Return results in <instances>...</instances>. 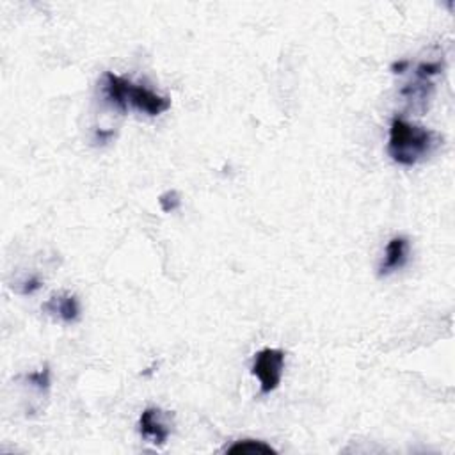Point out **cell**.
<instances>
[{
	"instance_id": "8fae6325",
	"label": "cell",
	"mask_w": 455,
	"mask_h": 455,
	"mask_svg": "<svg viewBox=\"0 0 455 455\" xmlns=\"http://www.w3.org/2000/svg\"><path fill=\"white\" fill-rule=\"evenodd\" d=\"M43 286V281L38 278V276H31L29 279H25L22 285H20V290L18 293L20 295H32V293L38 292L39 288Z\"/></svg>"
},
{
	"instance_id": "5b68a950",
	"label": "cell",
	"mask_w": 455,
	"mask_h": 455,
	"mask_svg": "<svg viewBox=\"0 0 455 455\" xmlns=\"http://www.w3.org/2000/svg\"><path fill=\"white\" fill-rule=\"evenodd\" d=\"M43 312L47 315L55 316L62 324H77L80 321V302H78L77 295L68 292H59L52 295L45 304H43Z\"/></svg>"
},
{
	"instance_id": "7a4b0ae2",
	"label": "cell",
	"mask_w": 455,
	"mask_h": 455,
	"mask_svg": "<svg viewBox=\"0 0 455 455\" xmlns=\"http://www.w3.org/2000/svg\"><path fill=\"white\" fill-rule=\"evenodd\" d=\"M104 94L108 104L123 112L135 108L146 116H160L171 108V98L155 93L144 85L134 84L112 71H107L104 77Z\"/></svg>"
},
{
	"instance_id": "ba28073f",
	"label": "cell",
	"mask_w": 455,
	"mask_h": 455,
	"mask_svg": "<svg viewBox=\"0 0 455 455\" xmlns=\"http://www.w3.org/2000/svg\"><path fill=\"white\" fill-rule=\"evenodd\" d=\"M25 381H27V384L31 386V388H34V390H38L39 393H48V390H50V368L45 367L41 368V370L38 372H32V374H27L25 375Z\"/></svg>"
},
{
	"instance_id": "3957f363",
	"label": "cell",
	"mask_w": 455,
	"mask_h": 455,
	"mask_svg": "<svg viewBox=\"0 0 455 455\" xmlns=\"http://www.w3.org/2000/svg\"><path fill=\"white\" fill-rule=\"evenodd\" d=\"M285 372V352L281 349L265 347L253 359L251 374L260 381V393L270 395L279 388Z\"/></svg>"
},
{
	"instance_id": "4fadbf2b",
	"label": "cell",
	"mask_w": 455,
	"mask_h": 455,
	"mask_svg": "<svg viewBox=\"0 0 455 455\" xmlns=\"http://www.w3.org/2000/svg\"><path fill=\"white\" fill-rule=\"evenodd\" d=\"M108 137H112V132H104V130H97V139L100 143H107Z\"/></svg>"
},
{
	"instance_id": "7c38bea8",
	"label": "cell",
	"mask_w": 455,
	"mask_h": 455,
	"mask_svg": "<svg viewBox=\"0 0 455 455\" xmlns=\"http://www.w3.org/2000/svg\"><path fill=\"white\" fill-rule=\"evenodd\" d=\"M407 68H409V61H398V62H393V66H391V70H393L395 74H404Z\"/></svg>"
},
{
	"instance_id": "277c9868",
	"label": "cell",
	"mask_w": 455,
	"mask_h": 455,
	"mask_svg": "<svg viewBox=\"0 0 455 455\" xmlns=\"http://www.w3.org/2000/svg\"><path fill=\"white\" fill-rule=\"evenodd\" d=\"M139 432L143 440L155 447H164L171 436V427L166 421V413L160 407H146L139 416Z\"/></svg>"
},
{
	"instance_id": "52a82bcc",
	"label": "cell",
	"mask_w": 455,
	"mask_h": 455,
	"mask_svg": "<svg viewBox=\"0 0 455 455\" xmlns=\"http://www.w3.org/2000/svg\"><path fill=\"white\" fill-rule=\"evenodd\" d=\"M226 454L232 455H255V454H278L276 448L260 440H240L226 448Z\"/></svg>"
},
{
	"instance_id": "9c48e42d",
	"label": "cell",
	"mask_w": 455,
	"mask_h": 455,
	"mask_svg": "<svg viewBox=\"0 0 455 455\" xmlns=\"http://www.w3.org/2000/svg\"><path fill=\"white\" fill-rule=\"evenodd\" d=\"M443 68L444 66L441 61L420 62L416 66V70H414V77H416V80L421 82H432V78L443 74Z\"/></svg>"
},
{
	"instance_id": "8992f818",
	"label": "cell",
	"mask_w": 455,
	"mask_h": 455,
	"mask_svg": "<svg viewBox=\"0 0 455 455\" xmlns=\"http://www.w3.org/2000/svg\"><path fill=\"white\" fill-rule=\"evenodd\" d=\"M409 249L411 247H409V240L405 237H393L388 242V246H386L384 256H382L381 263H379V278H386V276L404 269L409 260Z\"/></svg>"
},
{
	"instance_id": "30bf717a",
	"label": "cell",
	"mask_w": 455,
	"mask_h": 455,
	"mask_svg": "<svg viewBox=\"0 0 455 455\" xmlns=\"http://www.w3.org/2000/svg\"><path fill=\"white\" fill-rule=\"evenodd\" d=\"M158 204H160V209H162L164 214L174 212V210L180 209L181 204L180 194H178L176 190H166V192L160 194V197H158Z\"/></svg>"
},
{
	"instance_id": "6da1fadb",
	"label": "cell",
	"mask_w": 455,
	"mask_h": 455,
	"mask_svg": "<svg viewBox=\"0 0 455 455\" xmlns=\"http://www.w3.org/2000/svg\"><path fill=\"white\" fill-rule=\"evenodd\" d=\"M438 144H440V135L434 130L411 123L400 116L391 120L388 155L398 166H416L436 150Z\"/></svg>"
}]
</instances>
